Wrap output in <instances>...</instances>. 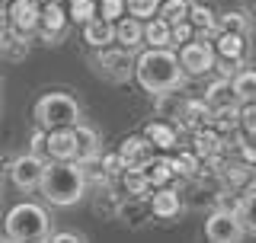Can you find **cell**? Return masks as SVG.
<instances>
[{"label":"cell","instance_id":"39","mask_svg":"<svg viewBox=\"0 0 256 243\" xmlns=\"http://www.w3.org/2000/svg\"><path fill=\"white\" fill-rule=\"evenodd\" d=\"M38 150H45V128H38L32 134V154H38Z\"/></svg>","mask_w":256,"mask_h":243},{"label":"cell","instance_id":"37","mask_svg":"<svg viewBox=\"0 0 256 243\" xmlns=\"http://www.w3.org/2000/svg\"><path fill=\"white\" fill-rule=\"evenodd\" d=\"M170 32H173V48H176V45H186V42H192V38H196V29H192V22H189V20L176 22Z\"/></svg>","mask_w":256,"mask_h":243},{"label":"cell","instance_id":"8","mask_svg":"<svg viewBox=\"0 0 256 243\" xmlns=\"http://www.w3.org/2000/svg\"><path fill=\"white\" fill-rule=\"evenodd\" d=\"M10 29H16L20 36H36L38 32V16H42V4H36V0H10Z\"/></svg>","mask_w":256,"mask_h":243},{"label":"cell","instance_id":"23","mask_svg":"<svg viewBox=\"0 0 256 243\" xmlns=\"http://www.w3.org/2000/svg\"><path fill=\"white\" fill-rule=\"evenodd\" d=\"M189 22L196 29V36H212L218 32V16L208 4H189Z\"/></svg>","mask_w":256,"mask_h":243},{"label":"cell","instance_id":"17","mask_svg":"<svg viewBox=\"0 0 256 243\" xmlns=\"http://www.w3.org/2000/svg\"><path fill=\"white\" fill-rule=\"evenodd\" d=\"M221 150H224V141H221L218 128H214V125L196 128V157L198 160H218Z\"/></svg>","mask_w":256,"mask_h":243},{"label":"cell","instance_id":"10","mask_svg":"<svg viewBox=\"0 0 256 243\" xmlns=\"http://www.w3.org/2000/svg\"><path fill=\"white\" fill-rule=\"evenodd\" d=\"M45 154L52 160H77V132L74 128L45 132Z\"/></svg>","mask_w":256,"mask_h":243},{"label":"cell","instance_id":"2","mask_svg":"<svg viewBox=\"0 0 256 243\" xmlns=\"http://www.w3.org/2000/svg\"><path fill=\"white\" fill-rule=\"evenodd\" d=\"M38 189L58 208L77 205L86 192V170L77 160H52V164H45V176Z\"/></svg>","mask_w":256,"mask_h":243},{"label":"cell","instance_id":"22","mask_svg":"<svg viewBox=\"0 0 256 243\" xmlns=\"http://www.w3.org/2000/svg\"><path fill=\"white\" fill-rule=\"evenodd\" d=\"M144 138H148L157 150H173L176 141H180V138H176V128L170 122H150V125H144Z\"/></svg>","mask_w":256,"mask_h":243},{"label":"cell","instance_id":"24","mask_svg":"<svg viewBox=\"0 0 256 243\" xmlns=\"http://www.w3.org/2000/svg\"><path fill=\"white\" fill-rule=\"evenodd\" d=\"M173 26L170 22H164L160 16H154V20L144 22V42H148L150 48H173Z\"/></svg>","mask_w":256,"mask_h":243},{"label":"cell","instance_id":"19","mask_svg":"<svg viewBox=\"0 0 256 243\" xmlns=\"http://www.w3.org/2000/svg\"><path fill=\"white\" fill-rule=\"evenodd\" d=\"M29 52V38L20 36L16 29H0V58L6 61H22Z\"/></svg>","mask_w":256,"mask_h":243},{"label":"cell","instance_id":"36","mask_svg":"<svg viewBox=\"0 0 256 243\" xmlns=\"http://www.w3.org/2000/svg\"><path fill=\"white\" fill-rule=\"evenodd\" d=\"M240 128L256 138V102H244L240 106Z\"/></svg>","mask_w":256,"mask_h":243},{"label":"cell","instance_id":"14","mask_svg":"<svg viewBox=\"0 0 256 243\" xmlns=\"http://www.w3.org/2000/svg\"><path fill=\"white\" fill-rule=\"evenodd\" d=\"M84 42L90 48H106V45H116V22L102 20V16H93L90 22H84Z\"/></svg>","mask_w":256,"mask_h":243},{"label":"cell","instance_id":"31","mask_svg":"<svg viewBox=\"0 0 256 243\" xmlns=\"http://www.w3.org/2000/svg\"><path fill=\"white\" fill-rule=\"evenodd\" d=\"M224 180H228L234 189H246V186L253 182V164H230L228 170H224Z\"/></svg>","mask_w":256,"mask_h":243},{"label":"cell","instance_id":"4","mask_svg":"<svg viewBox=\"0 0 256 243\" xmlns=\"http://www.w3.org/2000/svg\"><path fill=\"white\" fill-rule=\"evenodd\" d=\"M36 125L45 128V132H54V128H74L80 122V102L70 93H45L42 100L36 102Z\"/></svg>","mask_w":256,"mask_h":243},{"label":"cell","instance_id":"41","mask_svg":"<svg viewBox=\"0 0 256 243\" xmlns=\"http://www.w3.org/2000/svg\"><path fill=\"white\" fill-rule=\"evenodd\" d=\"M36 4H42V6H45V4H52V0H36Z\"/></svg>","mask_w":256,"mask_h":243},{"label":"cell","instance_id":"21","mask_svg":"<svg viewBox=\"0 0 256 243\" xmlns=\"http://www.w3.org/2000/svg\"><path fill=\"white\" fill-rule=\"evenodd\" d=\"M205 102L214 109H228V106H240V100H237V93H234V86H230V80H214L212 86H208V93H205Z\"/></svg>","mask_w":256,"mask_h":243},{"label":"cell","instance_id":"1","mask_svg":"<svg viewBox=\"0 0 256 243\" xmlns=\"http://www.w3.org/2000/svg\"><path fill=\"white\" fill-rule=\"evenodd\" d=\"M132 74L144 93H154V96L173 93L182 84V77H186L180 68V58L173 54V48H148L144 54L134 58Z\"/></svg>","mask_w":256,"mask_h":243},{"label":"cell","instance_id":"20","mask_svg":"<svg viewBox=\"0 0 256 243\" xmlns=\"http://www.w3.org/2000/svg\"><path fill=\"white\" fill-rule=\"evenodd\" d=\"M141 170H144V176H148V182L154 186V189H157V186H170V180L176 176V160L154 157V160H148Z\"/></svg>","mask_w":256,"mask_h":243},{"label":"cell","instance_id":"32","mask_svg":"<svg viewBox=\"0 0 256 243\" xmlns=\"http://www.w3.org/2000/svg\"><path fill=\"white\" fill-rule=\"evenodd\" d=\"M164 0H125V13L134 20H154Z\"/></svg>","mask_w":256,"mask_h":243},{"label":"cell","instance_id":"6","mask_svg":"<svg viewBox=\"0 0 256 243\" xmlns=\"http://www.w3.org/2000/svg\"><path fill=\"white\" fill-rule=\"evenodd\" d=\"M244 234L246 230H244V224H240V214L237 212H228V208L214 212L205 221L208 243H240V240H244Z\"/></svg>","mask_w":256,"mask_h":243},{"label":"cell","instance_id":"27","mask_svg":"<svg viewBox=\"0 0 256 243\" xmlns=\"http://www.w3.org/2000/svg\"><path fill=\"white\" fill-rule=\"evenodd\" d=\"M122 182H125L128 196H134V198H144V196H150V192H154V186L148 182L144 170H125V173H122Z\"/></svg>","mask_w":256,"mask_h":243},{"label":"cell","instance_id":"11","mask_svg":"<svg viewBox=\"0 0 256 243\" xmlns=\"http://www.w3.org/2000/svg\"><path fill=\"white\" fill-rule=\"evenodd\" d=\"M100 68L106 70L109 77L125 80L134 70V61L128 58V48H122V45H106V48H100Z\"/></svg>","mask_w":256,"mask_h":243},{"label":"cell","instance_id":"12","mask_svg":"<svg viewBox=\"0 0 256 243\" xmlns=\"http://www.w3.org/2000/svg\"><path fill=\"white\" fill-rule=\"evenodd\" d=\"M182 212V202H180V192L173 186H157L150 192V214L160 218V221H173L176 214Z\"/></svg>","mask_w":256,"mask_h":243},{"label":"cell","instance_id":"16","mask_svg":"<svg viewBox=\"0 0 256 243\" xmlns=\"http://www.w3.org/2000/svg\"><path fill=\"white\" fill-rule=\"evenodd\" d=\"M214 54H218L221 61H237V64H244V58H246V36L218 32V38H214Z\"/></svg>","mask_w":256,"mask_h":243},{"label":"cell","instance_id":"30","mask_svg":"<svg viewBox=\"0 0 256 243\" xmlns=\"http://www.w3.org/2000/svg\"><path fill=\"white\" fill-rule=\"evenodd\" d=\"M68 16L84 26L93 16H100V6H96V0H68Z\"/></svg>","mask_w":256,"mask_h":243},{"label":"cell","instance_id":"34","mask_svg":"<svg viewBox=\"0 0 256 243\" xmlns=\"http://www.w3.org/2000/svg\"><path fill=\"white\" fill-rule=\"evenodd\" d=\"M96 6H100V16L109 22H118L125 16V0H96Z\"/></svg>","mask_w":256,"mask_h":243},{"label":"cell","instance_id":"3","mask_svg":"<svg viewBox=\"0 0 256 243\" xmlns=\"http://www.w3.org/2000/svg\"><path fill=\"white\" fill-rule=\"evenodd\" d=\"M48 228H52L48 212L42 205H32V202L10 208L4 218V234L10 243H45Z\"/></svg>","mask_w":256,"mask_h":243},{"label":"cell","instance_id":"33","mask_svg":"<svg viewBox=\"0 0 256 243\" xmlns=\"http://www.w3.org/2000/svg\"><path fill=\"white\" fill-rule=\"evenodd\" d=\"M102 164H100V170L106 173V180H116V176H122L125 170H128V164L122 160V154H102Z\"/></svg>","mask_w":256,"mask_h":243},{"label":"cell","instance_id":"35","mask_svg":"<svg viewBox=\"0 0 256 243\" xmlns=\"http://www.w3.org/2000/svg\"><path fill=\"white\" fill-rule=\"evenodd\" d=\"M176 173L180 176H196L198 173V157L189 154V150H182L180 157H176Z\"/></svg>","mask_w":256,"mask_h":243},{"label":"cell","instance_id":"15","mask_svg":"<svg viewBox=\"0 0 256 243\" xmlns=\"http://www.w3.org/2000/svg\"><path fill=\"white\" fill-rule=\"evenodd\" d=\"M74 132H77V164H84V166H90L93 160H100L102 157V148H100V134L93 132V128H86V125H74Z\"/></svg>","mask_w":256,"mask_h":243},{"label":"cell","instance_id":"25","mask_svg":"<svg viewBox=\"0 0 256 243\" xmlns=\"http://www.w3.org/2000/svg\"><path fill=\"white\" fill-rule=\"evenodd\" d=\"M230 86H234L240 106H244V102H256V70H250V68L237 70V74L230 77Z\"/></svg>","mask_w":256,"mask_h":243},{"label":"cell","instance_id":"26","mask_svg":"<svg viewBox=\"0 0 256 243\" xmlns=\"http://www.w3.org/2000/svg\"><path fill=\"white\" fill-rule=\"evenodd\" d=\"M237 214H240V224H244V230H246V234H256V180L250 182V196L240 198Z\"/></svg>","mask_w":256,"mask_h":243},{"label":"cell","instance_id":"40","mask_svg":"<svg viewBox=\"0 0 256 243\" xmlns=\"http://www.w3.org/2000/svg\"><path fill=\"white\" fill-rule=\"evenodd\" d=\"M6 170H10V160H6L4 154H0V173H6Z\"/></svg>","mask_w":256,"mask_h":243},{"label":"cell","instance_id":"9","mask_svg":"<svg viewBox=\"0 0 256 243\" xmlns=\"http://www.w3.org/2000/svg\"><path fill=\"white\" fill-rule=\"evenodd\" d=\"M68 10L58 4V0H52V4L42 6V16H38V32H42L45 42H58V38L68 32Z\"/></svg>","mask_w":256,"mask_h":243},{"label":"cell","instance_id":"7","mask_svg":"<svg viewBox=\"0 0 256 243\" xmlns=\"http://www.w3.org/2000/svg\"><path fill=\"white\" fill-rule=\"evenodd\" d=\"M42 176H45V160L38 154H26V157H16L10 164V180L16 189L22 192H32L42 186Z\"/></svg>","mask_w":256,"mask_h":243},{"label":"cell","instance_id":"29","mask_svg":"<svg viewBox=\"0 0 256 243\" xmlns=\"http://www.w3.org/2000/svg\"><path fill=\"white\" fill-rule=\"evenodd\" d=\"M189 4H192V0H164L157 16H160L164 22H170V26H176V22L189 20Z\"/></svg>","mask_w":256,"mask_h":243},{"label":"cell","instance_id":"38","mask_svg":"<svg viewBox=\"0 0 256 243\" xmlns=\"http://www.w3.org/2000/svg\"><path fill=\"white\" fill-rule=\"evenodd\" d=\"M45 243H86L80 234H74V230H58V234H52Z\"/></svg>","mask_w":256,"mask_h":243},{"label":"cell","instance_id":"18","mask_svg":"<svg viewBox=\"0 0 256 243\" xmlns=\"http://www.w3.org/2000/svg\"><path fill=\"white\" fill-rule=\"evenodd\" d=\"M116 45L122 48H138L144 45V20H134V16H122V20L116 22Z\"/></svg>","mask_w":256,"mask_h":243},{"label":"cell","instance_id":"5","mask_svg":"<svg viewBox=\"0 0 256 243\" xmlns=\"http://www.w3.org/2000/svg\"><path fill=\"white\" fill-rule=\"evenodd\" d=\"M180 68H182V74H189V77H202L208 74V70L218 64V54H214V45L212 42H205L202 36H196L192 42L186 45H180Z\"/></svg>","mask_w":256,"mask_h":243},{"label":"cell","instance_id":"13","mask_svg":"<svg viewBox=\"0 0 256 243\" xmlns=\"http://www.w3.org/2000/svg\"><path fill=\"white\" fill-rule=\"evenodd\" d=\"M154 144L148 141L144 134H132L122 141V148H118V154H122V160L128 164V170H141L148 160H154Z\"/></svg>","mask_w":256,"mask_h":243},{"label":"cell","instance_id":"28","mask_svg":"<svg viewBox=\"0 0 256 243\" xmlns=\"http://www.w3.org/2000/svg\"><path fill=\"white\" fill-rule=\"evenodd\" d=\"M218 32H234V36H246V32H250V16L240 13V10L221 13V16H218Z\"/></svg>","mask_w":256,"mask_h":243}]
</instances>
